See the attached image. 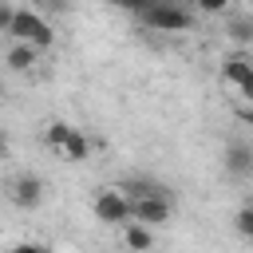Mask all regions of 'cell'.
Segmentation results:
<instances>
[{
  "instance_id": "17",
  "label": "cell",
  "mask_w": 253,
  "mask_h": 253,
  "mask_svg": "<svg viewBox=\"0 0 253 253\" xmlns=\"http://www.w3.org/2000/svg\"><path fill=\"white\" fill-rule=\"evenodd\" d=\"M47 8H55V12H67L71 4H67V0H47Z\"/></svg>"
},
{
  "instance_id": "5",
  "label": "cell",
  "mask_w": 253,
  "mask_h": 253,
  "mask_svg": "<svg viewBox=\"0 0 253 253\" xmlns=\"http://www.w3.org/2000/svg\"><path fill=\"white\" fill-rule=\"evenodd\" d=\"M8 198L16 210H36L43 202V178L40 174H16L8 182Z\"/></svg>"
},
{
  "instance_id": "10",
  "label": "cell",
  "mask_w": 253,
  "mask_h": 253,
  "mask_svg": "<svg viewBox=\"0 0 253 253\" xmlns=\"http://www.w3.org/2000/svg\"><path fill=\"white\" fill-rule=\"evenodd\" d=\"M59 154L67 158V162H87V154H91V142H87V134H79L75 126L67 130V138L59 142Z\"/></svg>"
},
{
  "instance_id": "11",
  "label": "cell",
  "mask_w": 253,
  "mask_h": 253,
  "mask_svg": "<svg viewBox=\"0 0 253 253\" xmlns=\"http://www.w3.org/2000/svg\"><path fill=\"white\" fill-rule=\"evenodd\" d=\"M233 229H237L245 241H253V206H241V210L233 213Z\"/></svg>"
},
{
  "instance_id": "1",
  "label": "cell",
  "mask_w": 253,
  "mask_h": 253,
  "mask_svg": "<svg viewBox=\"0 0 253 253\" xmlns=\"http://www.w3.org/2000/svg\"><path fill=\"white\" fill-rule=\"evenodd\" d=\"M4 36H12V40H28V43H36L40 51L55 43L51 24H47L40 12H32V8H16V16H12V24H8V32H4Z\"/></svg>"
},
{
  "instance_id": "3",
  "label": "cell",
  "mask_w": 253,
  "mask_h": 253,
  "mask_svg": "<svg viewBox=\"0 0 253 253\" xmlns=\"http://www.w3.org/2000/svg\"><path fill=\"white\" fill-rule=\"evenodd\" d=\"M91 210H95L99 221L123 225V221H130V194H126L123 186H103V190L91 198Z\"/></svg>"
},
{
  "instance_id": "15",
  "label": "cell",
  "mask_w": 253,
  "mask_h": 253,
  "mask_svg": "<svg viewBox=\"0 0 253 253\" xmlns=\"http://www.w3.org/2000/svg\"><path fill=\"white\" fill-rule=\"evenodd\" d=\"M103 4L107 8H119V12H134V16L146 8V0H103Z\"/></svg>"
},
{
  "instance_id": "14",
  "label": "cell",
  "mask_w": 253,
  "mask_h": 253,
  "mask_svg": "<svg viewBox=\"0 0 253 253\" xmlns=\"http://www.w3.org/2000/svg\"><path fill=\"white\" fill-rule=\"evenodd\" d=\"M194 8H198L202 16H221V12L229 8V0H194Z\"/></svg>"
},
{
  "instance_id": "4",
  "label": "cell",
  "mask_w": 253,
  "mask_h": 253,
  "mask_svg": "<svg viewBox=\"0 0 253 253\" xmlns=\"http://www.w3.org/2000/svg\"><path fill=\"white\" fill-rule=\"evenodd\" d=\"M170 213H174L170 194H138V198H130V217L142 221V225H150V229L154 225H166Z\"/></svg>"
},
{
  "instance_id": "19",
  "label": "cell",
  "mask_w": 253,
  "mask_h": 253,
  "mask_svg": "<svg viewBox=\"0 0 253 253\" xmlns=\"http://www.w3.org/2000/svg\"><path fill=\"white\" fill-rule=\"evenodd\" d=\"M0 99H4V79H0Z\"/></svg>"
},
{
  "instance_id": "6",
  "label": "cell",
  "mask_w": 253,
  "mask_h": 253,
  "mask_svg": "<svg viewBox=\"0 0 253 253\" xmlns=\"http://www.w3.org/2000/svg\"><path fill=\"white\" fill-rule=\"evenodd\" d=\"M221 75H225V83H233L241 95H253V63H249V51H245V47L225 59Z\"/></svg>"
},
{
  "instance_id": "9",
  "label": "cell",
  "mask_w": 253,
  "mask_h": 253,
  "mask_svg": "<svg viewBox=\"0 0 253 253\" xmlns=\"http://www.w3.org/2000/svg\"><path fill=\"white\" fill-rule=\"evenodd\" d=\"M123 245L126 249H138V253H146V249H154V233H150V225H142V221H123Z\"/></svg>"
},
{
  "instance_id": "13",
  "label": "cell",
  "mask_w": 253,
  "mask_h": 253,
  "mask_svg": "<svg viewBox=\"0 0 253 253\" xmlns=\"http://www.w3.org/2000/svg\"><path fill=\"white\" fill-rule=\"evenodd\" d=\"M229 36H233L241 47H249V40H253V28H249V20H233V24H229Z\"/></svg>"
},
{
  "instance_id": "7",
  "label": "cell",
  "mask_w": 253,
  "mask_h": 253,
  "mask_svg": "<svg viewBox=\"0 0 253 253\" xmlns=\"http://www.w3.org/2000/svg\"><path fill=\"white\" fill-rule=\"evenodd\" d=\"M221 166L233 174V178H249L253 174V146L249 142H229L221 150Z\"/></svg>"
},
{
  "instance_id": "8",
  "label": "cell",
  "mask_w": 253,
  "mask_h": 253,
  "mask_svg": "<svg viewBox=\"0 0 253 253\" xmlns=\"http://www.w3.org/2000/svg\"><path fill=\"white\" fill-rule=\"evenodd\" d=\"M4 63H8V71H32L36 63H40V47L36 43H28V40H12V47L4 51Z\"/></svg>"
},
{
  "instance_id": "16",
  "label": "cell",
  "mask_w": 253,
  "mask_h": 253,
  "mask_svg": "<svg viewBox=\"0 0 253 253\" xmlns=\"http://www.w3.org/2000/svg\"><path fill=\"white\" fill-rule=\"evenodd\" d=\"M12 16H16V4H12V0H0V32H8Z\"/></svg>"
},
{
  "instance_id": "12",
  "label": "cell",
  "mask_w": 253,
  "mask_h": 253,
  "mask_svg": "<svg viewBox=\"0 0 253 253\" xmlns=\"http://www.w3.org/2000/svg\"><path fill=\"white\" fill-rule=\"evenodd\" d=\"M67 130H71V123H47V130H43V142H47L51 150H59V142L67 138Z\"/></svg>"
},
{
  "instance_id": "18",
  "label": "cell",
  "mask_w": 253,
  "mask_h": 253,
  "mask_svg": "<svg viewBox=\"0 0 253 253\" xmlns=\"http://www.w3.org/2000/svg\"><path fill=\"white\" fill-rule=\"evenodd\" d=\"M4 154H8V134L0 130V158H4Z\"/></svg>"
},
{
  "instance_id": "2",
  "label": "cell",
  "mask_w": 253,
  "mask_h": 253,
  "mask_svg": "<svg viewBox=\"0 0 253 253\" xmlns=\"http://www.w3.org/2000/svg\"><path fill=\"white\" fill-rule=\"evenodd\" d=\"M138 20L150 32H186L190 28V12L174 0H146V8L138 12Z\"/></svg>"
}]
</instances>
